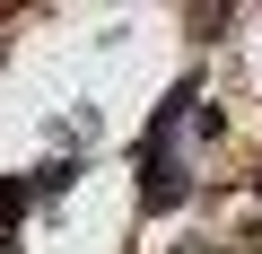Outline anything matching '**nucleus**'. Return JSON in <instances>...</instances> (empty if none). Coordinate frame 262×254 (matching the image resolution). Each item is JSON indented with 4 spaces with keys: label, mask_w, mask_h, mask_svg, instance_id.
I'll list each match as a JSON object with an SVG mask.
<instances>
[{
    "label": "nucleus",
    "mask_w": 262,
    "mask_h": 254,
    "mask_svg": "<svg viewBox=\"0 0 262 254\" xmlns=\"http://www.w3.org/2000/svg\"><path fill=\"white\" fill-rule=\"evenodd\" d=\"M140 202H149V210H175V202H184V158L158 149V141H149V193H140Z\"/></svg>",
    "instance_id": "1"
},
{
    "label": "nucleus",
    "mask_w": 262,
    "mask_h": 254,
    "mask_svg": "<svg viewBox=\"0 0 262 254\" xmlns=\"http://www.w3.org/2000/svg\"><path fill=\"white\" fill-rule=\"evenodd\" d=\"M0 254H18V237H9V228H0Z\"/></svg>",
    "instance_id": "3"
},
{
    "label": "nucleus",
    "mask_w": 262,
    "mask_h": 254,
    "mask_svg": "<svg viewBox=\"0 0 262 254\" xmlns=\"http://www.w3.org/2000/svg\"><path fill=\"white\" fill-rule=\"evenodd\" d=\"M18 210H27V184H18V175H9V184H0V228H9V219H18Z\"/></svg>",
    "instance_id": "2"
}]
</instances>
